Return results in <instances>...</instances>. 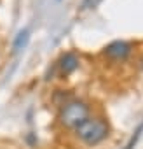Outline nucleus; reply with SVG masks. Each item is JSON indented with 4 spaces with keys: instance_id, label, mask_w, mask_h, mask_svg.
<instances>
[{
    "instance_id": "4",
    "label": "nucleus",
    "mask_w": 143,
    "mask_h": 149,
    "mask_svg": "<svg viewBox=\"0 0 143 149\" xmlns=\"http://www.w3.org/2000/svg\"><path fill=\"white\" fill-rule=\"evenodd\" d=\"M79 56L74 53V51H68V53H65L61 58H59V70H61V74L63 76H70V74H74L77 68H79Z\"/></svg>"
},
{
    "instance_id": "3",
    "label": "nucleus",
    "mask_w": 143,
    "mask_h": 149,
    "mask_svg": "<svg viewBox=\"0 0 143 149\" xmlns=\"http://www.w3.org/2000/svg\"><path fill=\"white\" fill-rule=\"evenodd\" d=\"M103 54L112 61H124L131 54V44L126 40H113L103 49Z\"/></svg>"
},
{
    "instance_id": "1",
    "label": "nucleus",
    "mask_w": 143,
    "mask_h": 149,
    "mask_svg": "<svg viewBox=\"0 0 143 149\" xmlns=\"http://www.w3.org/2000/svg\"><path fill=\"white\" fill-rule=\"evenodd\" d=\"M108 123L103 119V118H87L80 126L75 128V135L80 142H84L86 146L93 147V146H98L101 144L107 137H108Z\"/></svg>"
},
{
    "instance_id": "6",
    "label": "nucleus",
    "mask_w": 143,
    "mask_h": 149,
    "mask_svg": "<svg viewBox=\"0 0 143 149\" xmlns=\"http://www.w3.org/2000/svg\"><path fill=\"white\" fill-rule=\"evenodd\" d=\"M141 133H143V123H140L138 125V128L134 130V133L131 135V139L127 140V144L122 147V149H133L136 144H138V140H140V137H141Z\"/></svg>"
},
{
    "instance_id": "2",
    "label": "nucleus",
    "mask_w": 143,
    "mask_h": 149,
    "mask_svg": "<svg viewBox=\"0 0 143 149\" xmlns=\"http://www.w3.org/2000/svg\"><path fill=\"white\" fill-rule=\"evenodd\" d=\"M91 116V109L86 102L82 100H72L63 104L61 111H59V123L66 128L75 130L77 126H80L87 118Z\"/></svg>"
},
{
    "instance_id": "5",
    "label": "nucleus",
    "mask_w": 143,
    "mask_h": 149,
    "mask_svg": "<svg viewBox=\"0 0 143 149\" xmlns=\"http://www.w3.org/2000/svg\"><path fill=\"white\" fill-rule=\"evenodd\" d=\"M28 44H30V32H28L26 28H23V30H19V32L16 33V37H14V40H12V53L18 54V53H21V51H25V49L28 47Z\"/></svg>"
}]
</instances>
